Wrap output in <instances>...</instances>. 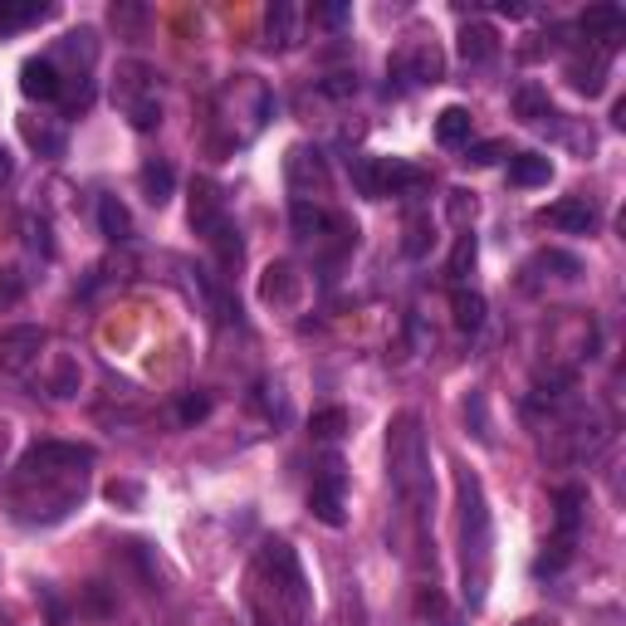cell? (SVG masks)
I'll return each mask as SVG.
<instances>
[{
    "label": "cell",
    "mask_w": 626,
    "mask_h": 626,
    "mask_svg": "<svg viewBox=\"0 0 626 626\" xmlns=\"http://www.w3.org/2000/svg\"><path fill=\"white\" fill-rule=\"evenodd\" d=\"M245 602L260 626H309L313 588L289 539H265L255 549L245 573Z\"/></svg>",
    "instance_id": "6da1fadb"
},
{
    "label": "cell",
    "mask_w": 626,
    "mask_h": 626,
    "mask_svg": "<svg viewBox=\"0 0 626 626\" xmlns=\"http://www.w3.org/2000/svg\"><path fill=\"white\" fill-rule=\"evenodd\" d=\"M387 474H392V494L407 504L417 519H426L436 504V480H431V450H426V431H421L417 411H401L387 426Z\"/></svg>",
    "instance_id": "7a4b0ae2"
},
{
    "label": "cell",
    "mask_w": 626,
    "mask_h": 626,
    "mask_svg": "<svg viewBox=\"0 0 626 626\" xmlns=\"http://www.w3.org/2000/svg\"><path fill=\"white\" fill-rule=\"evenodd\" d=\"M456 484H460V539H466V602L484 607L490 563H494V519H490V504H484L480 474L460 470Z\"/></svg>",
    "instance_id": "3957f363"
},
{
    "label": "cell",
    "mask_w": 626,
    "mask_h": 626,
    "mask_svg": "<svg viewBox=\"0 0 626 626\" xmlns=\"http://www.w3.org/2000/svg\"><path fill=\"white\" fill-rule=\"evenodd\" d=\"M191 230L206 240V250H210V260H216L220 275H236L240 260H245V240H240V226L230 220L220 186L216 181H206V177L191 181Z\"/></svg>",
    "instance_id": "277c9868"
},
{
    "label": "cell",
    "mask_w": 626,
    "mask_h": 626,
    "mask_svg": "<svg viewBox=\"0 0 626 626\" xmlns=\"http://www.w3.org/2000/svg\"><path fill=\"white\" fill-rule=\"evenodd\" d=\"M123 118L137 128V133H157L161 128V74L153 64H123L118 69V88H113Z\"/></svg>",
    "instance_id": "5b68a950"
},
{
    "label": "cell",
    "mask_w": 626,
    "mask_h": 626,
    "mask_svg": "<svg viewBox=\"0 0 626 626\" xmlns=\"http://www.w3.org/2000/svg\"><path fill=\"white\" fill-rule=\"evenodd\" d=\"M309 509H313V519L328 523V529L348 523V470H342L338 456H323L318 474H313V490H309Z\"/></svg>",
    "instance_id": "8992f818"
},
{
    "label": "cell",
    "mask_w": 626,
    "mask_h": 626,
    "mask_svg": "<svg viewBox=\"0 0 626 626\" xmlns=\"http://www.w3.org/2000/svg\"><path fill=\"white\" fill-rule=\"evenodd\" d=\"M582 504H588V494H582L578 484L558 490V533H553V553H543L539 558V578L568 568L573 549H578V533H582Z\"/></svg>",
    "instance_id": "52a82bcc"
},
{
    "label": "cell",
    "mask_w": 626,
    "mask_h": 626,
    "mask_svg": "<svg viewBox=\"0 0 626 626\" xmlns=\"http://www.w3.org/2000/svg\"><path fill=\"white\" fill-rule=\"evenodd\" d=\"M94 466V446H79V441H39L20 456L15 474H74Z\"/></svg>",
    "instance_id": "ba28073f"
},
{
    "label": "cell",
    "mask_w": 626,
    "mask_h": 626,
    "mask_svg": "<svg viewBox=\"0 0 626 626\" xmlns=\"http://www.w3.org/2000/svg\"><path fill=\"white\" fill-rule=\"evenodd\" d=\"M285 186H289V196H294V201H318L323 191H328V161H323L318 147H309V143L289 147Z\"/></svg>",
    "instance_id": "9c48e42d"
},
{
    "label": "cell",
    "mask_w": 626,
    "mask_h": 626,
    "mask_svg": "<svg viewBox=\"0 0 626 626\" xmlns=\"http://www.w3.org/2000/svg\"><path fill=\"white\" fill-rule=\"evenodd\" d=\"M49 348V333L35 323H20V328H0V372L10 377H25L39 362V352Z\"/></svg>",
    "instance_id": "30bf717a"
},
{
    "label": "cell",
    "mask_w": 626,
    "mask_h": 626,
    "mask_svg": "<svg viewBox=\"0 0 626 626\" xmlns=\"http://www.w3.org/2000/svg\"><path fill=\"white\" fill-rule=\"evenodd\" d=\"M196 289H201V299H206L210 318H216L220 328H245V313H240V299H236V289L226 285V275H220V269L201 265V269H196Z\"/></svg>",
    "instance_id": "8fae6325"
},
{
    "label": "cell",
    "mask_w": 626,
    "mask_h": 626,
    "mask_svg": "<svg viewBox=\"0 0 626 626\" xmlns=\"http://www.w3.org/2000/svg\"><path fill=\"white\" fill-rule=\"evenodd\" d=\"M578 29L588 35V45H598V55H612V49L626 39V10L622 5H588L578 15Z\"/></svg>",
    "instance_id": "7c38bea8"
},
{
    "label": "cell",
    "mask_w": 626,
    "mask_h": 626,
    "mask_svg": "<svg viewBox=\"0 0 626 626\" xmlns=\"http://www.w3.org/2000/svg\"><path fill=\"white\" fill-rule=\"evenodd\" d=\"M397 79H411V84H441L446 79V55H441L431 39H417L397 55Z\"/></svg>",
    "instance_id": "4fadbf2b"
},
{
    "label": "cell",
    "mask_w": 626,
    "mask_h": 626,
    "mask_svg": "<svg viewBox=\"0 0 626 626\" xmlns=\"http://www.w3.org/2000/svg\"><path fill=\"white\" fill-rule=\"evenodd\" d=\"M543 220H549L553 230H563V236H592L598 230V206H592L588 196H563L553 201L549 210H543Z\"/></svg>",
    "instance_id": "5bb4252c"
},
{
    "label": "cell",
    "mask_w": 626,
    "mask_h": 626,
    "mask_svg": "<svg viewBox=\"0 0 626 626\" xmlns=\"http://www.w3.org/2000/svg\"><path fill=\"white\" fill-rule=\"evenodd\" d=\"M20 94L39 98V104H59V94H64V74H59L55 59H25V69H20Z\"/></svg>",
    "instance_id": "9a60e30c"
},
{
    "label": "cell",
    "mask_w": 626,
    "mask_h": 626,
    "mask_svg": "<svg viewBox=\"0 0 626 626\" xmlns=\"http://www.w3.org/2000/svg\"><path fill=\"white\" fill-rule=\"evenodd\" d=\"M79 387H84V368H79V358L74 352H55L49 368H45V392L55 401H69V397H79Z\"/></svg>",
    "instance_id": "2e32d148"
},
{
    "label": "cell",
    "mask_w": 626,
    "mask_h": 626,
    "mask_svg": "<svg viewBox=\"0 0 626 626\" xmlns=\"http://www.w3.org/2000/svg\"><path fill=\"white\" fill-rule=\"evenodd\" d=\"M377 171H382V196H417V191H426V171L411 167V161L377 157Z\"/></svg>",
    "instance_id": "e0dca14e"
},
{
    "label": "cell",
    "mask_w": 626,
    "mask_h": 626,
    "mask_svg": "<svg viewBox=\"0 0 626 626\" xmlns=\"http://www.w3.org/2000/svg\"><path fill=\"white\" fill-rule=\"evenodd\" d=\"M299 289H304V275H299L289 260L269 265L265 279H260V299H265V304H299Z\"/></svg>",
    "instance_id": "ac0fdd59"
},
{
    "label": "cell",
    "mask_w": 626,
    "mask_h": 626,
    "mask_svg": "<svg viewBox=\"0 0 626 626\" xmlns=\"http://www.w3.org/2000/svg\"><path fill=\"white\" fill-rule=\"evenodd\" d=\"M299 45V5H289V0H275L265 15V49H294Z\"/></svg>",
    "instance_id": "d6986e66"
},
{
    "label": "cell",
    "mask_w": 626,
    "mask_h": 626,
    "mask_svg": "<svg viewBox=\"0 0 626 626\" xmlns=\"http://www.w3.org/2000/svg\"><path fill=\"white\" fill-rule=\"evenodd\" d=\"M98 230H104V240H113V245H133V210L123 206L118 196H98Z\"/></svg>",
    "instance_id": "ffe728a7"
},
{
    "label": "cell",
    "mask_w": 626,
    "mask_h": 626,
    "mask_svg": "<svg viewBox=\"0 0 626 626\" xmlns=\"http://www.w3.org/2000/svg\"><path fill=\"white\" fill-rule=\"evenodd\" d=\"M137 181H143V196L153 201V206H167L171 191H177V167L161 157H147L143 171H137Z\"/></svg>",
    "instance_id": "44dd1931"
},
{
    "label": "cell",
    "mask_w": 626,
    "mask_h": 626,
    "mask_svg": "<svg viewBox=\"0 0 626 626\" xmlns=\"http://www.w3.org/2000/svg\"><path fill=\"white\" fill-rule=\"evenodd\" d=\"M494 55H499V35H494L484 20H470V25L460 29V59H466V64H490Z\"/></svg>",
    "instance_id": "7402d4cb"
},
{
    "label": "cell",
    "mask_w": 626,
    "mask_h": 626,
    "mask_svg": "<svg viewBox=\"0 0 626 626\" xmlns=\"http://www.w3.org/2000/svg\"><path fill=\"white\" fill-rule=\"evenodd\" d=\"M470 133H474V118H470L466 104L441 108V118H436V143L441 147H470Z\"/></svg>",
    "instance_id": "603a6c76"
},
{
    "label": "cell",
    "mask_w": 626,
    "mask_h": 626,
    "mask_svg": "<svg viewBox=\"0 0 626 626\" xmlns=\"http://www.w3.org/2000/svg\"><path fill=\"white\" fill-rule=\"evenodd\" d=\"M450 318H456L460 333H480L484 318H490V304H484L480 289H456L450 294Z\"/></svg>",
    "instance_id": "cb8c5ba5"
},
{
    "label": "cell",
    "mask_w": 626,
    "mask_h": 626,
    "mask_svg": "<svg viewBox=\"0 0 626 626\" xmlns=\"http://www.w3.org/2000/svg\"><path fill=\"white\" fill-rule=\"evenodd\" d=\"M509 104H514V118H523V123H549V118H558V113H553L549 88H543V84H519Z\"/></svg>",
    "instance_id": "d4e9b609"
},
{
    "label": "cell",
    "mask_w": 626,
    "mask_h": 626,
    "mask_svg": "<svg viewBox=\"0 0 626 626\" xmlns=\"http://www.w3.org/2000/svg\"><path fill=\"white\" fill-rule=\"evenodd\" d=\"M553 177V161L543 153H514L509 157V181L514 186H549Z\"/></svg>",
    "instance_id": "484cf974"
},
{
    "label": "cell",
    "mask_w": 626,
    "mask_h": 626,
    "mask_svg": "<svg viewBox=\"0 0 626 626\" xmlns=\"http://www.w3.org/2000/svg\"><path fill=\"white\" fill-rule=\"evenodd\" d=\"M20 133H25V143L35 147V153H45V157H64V147H69V137H64V128H59V123L20 118Z\"/></svg>",
    "instance_id": "4316f807"
},
{
    "label": "cell",
    "mask_w": 626,
    "mask_h": 626,
    "mask_svg": "<svg viewBox=\"0 0 626 626\" xmlns=\"http://www.w3.org/2000/svg\"><path fill=\"white\" fill-rule=\"evenodd\" d=\"M45 15H49V5H39V0H0V35H15V29H25V25H39Z\"/></svg>",
    "instance_id": "83f0119b"
},
{
    "label": "cell",
    "mask_w": 626,
    "mask_h": 626,
    "mask_svg": "<svg viewBox=\"0 0 626 626\" xmlns=\"http://www.w3.org/2000/svg\"><path fill=\"white\" fill-rule=\"evenodd\" d=\"M568 79H573V88H578V94L598 98L602 88H607V55H592V64H573Z\"/></svg>",
    "instance_id": "f1b7e54d"
},
{
    "label": "cell",
    "mask_w": 626,
    "mask_h": 626,
    "mask_svg": "<svg viewBox=\"0 0 626 626\" xmlns=\"http://www.w3.org/2000/svg\"><path fill=\"white\" fill-rule=\"evenodd\" d=\"M342 431H348V411H342V407L313 411V421H309V436H313V441H338Z\"/></svg>",
    "instance_id": "f546056e"
},
{
    "label": "cell",
    "mask_w": 626,
    "mask_h": 626,
    "mask_svg": "<svg viewBox=\"0 0 626 626\" xmlns=\"http://www.w3.org/2000/svg\"><path fill=\"white\" fill-rule=\"evenodd\" d=\"M352 186H358L368 201H382V171H377V157H352Z\"/></svg>",
    "instance_id": "4dcf8cb0"
},
{
    "label": "cell",
    "mask_w": 626,
    "mask_h": 626,
    "mask_svg": "<svg viewBox=\"0 0 626 626\" xmlns=\"http://www.w3.org/2000/svg\"><path fill=\"white\" fill-rule=\"evenodd\" d=\"M474 255H480V245H474V236H470V230H460L456 250H450V265H446V275L456 279V285H460V279H466L470 269H474Z\"/></svg>",
    "instance_id": "1f68e13d"
},
{
    "label": "cell",
    "mask_w": 626,
    "mask_h": 626,
    "mask_svg": "<svg viewBox=\"0 0 626 626\" xmlns=\"http://www.w3.org/2000/svg\"><path fill=\"white\" fill-rule=\"evenodd\" d=\"M25 299V275L10 265H0V309H15Z\"/></svg>",
    "instance_id": "d6a6232c"
},
{
    "label": "cell",
    "mask_w": 626,
    "mask_h": 626,
    "mask_svg": "<svg viewBox=\"0 0 626 626\" xmlns=\"http://www.w3.org/2000/svg\"><path fill=\"white\" fill-rule=\"evenodd\" d=\"M177 417H181V426H196V421H206L210 417V397H206V392H191V397H181L177 401Z\"/></svg>",
    "instance_id": "836d02e7"
},
{
    "label": "cell",
    "mask_w": 626,
    "mask_h": 626,
    "mask_svg": "<svg viewBox=\"0 0 626 626\" xmlns=\"http://www.w3.org/2000/svg\"><path fill=\"white\" fill-rule=\"evenodd\" d=\"M25 240H29V250L35 255H55V240H49V230H45V220H35V216H25Z\"/></svg>",
    "instance_id": "e575fe53"
},
{
    "label": "cell",
    "mask_w": 626,
    "mask_h": 626,
    "mask_svg": "<svg viewBox=\"0 0 626 626\" xmlns=\"http://www.w3.org/2000/svg\"><path fill=\"white\" fill-rule=\"evenodd\" d=\"M318 88H323L328 98H348V94H358V79H352V74H328Z\"/></svg>",
    "instance_id": "d590c367"
},
{
    "label": "cell",
    "mask_w": 626,
    "mask_h": 626,
    "mask_svg": "<svg viewBox=\"0 0 626 626\" xmlns=\"http://www.w3.org/2000/svg\"><path fill=\"white\" fill-rule=\"evenodd\" d=\"M504 153H499V143H474V147H466V161L470 167H490V161H499Z\"/></svg>",
    "instance_id": "8d00e7d4"
},
{
    "label": "cell",
    "mask_w": 626,
    "mask_h": 626,
    "mask_svg": "<svg viewBox=\"0 0 626 626\" xmlns=\"http://www.w3.org/2000/svg\"><path fill=\"white\" fill-rule=\"evenodd\" d=\"M143 20H147L143 5H113V25H118V29H137Z\"/></svg>",
    "instance_id": "74e56055"
},
{
    "label": "cell",
    "mask_w": 626,
    "mask_h": 626,
    "mask_svg": "<svg viewBox=\"0 0 626 626\" xmlns=\"http://www.w3.org/2000/svg\"><path fill=\"white\" fill-rule=\"evenodd\" d=\"M108 499H113V504H137V499H143V490H137V484H108Z\"/></svg>",
    "instance_id": "f35d334b"
},
{
    "label": "cell",
    "mask_w": 626,
    "mask_h": 626,
    "mask_svg": "<svg viewBox=\"0 0 626 626\" xmlns=\"http://www.w3.org/2000/svg\"><path fill=\"white\" fill-rule=\"evenodd\" d=\"M313 20H318V25H342V20H348V5H318Z\"/></svg>",
    "instance_id": "ab89813d"
},
{
    "label": "cell",
    "mask_w": 626,
    "mask_h": 626,
    "mask_svg": "<svg viewBox=\"0 0 626 626\" xmlns=\"http://www.w3.org/2000/svg\"><path fill=\"white\" fill-rule=\"evenodd\" d=\"M10 177H15V157H10V147L0 143V186H10Z\"/></svg>",
    "instance_id": "60d3db41"
},
{
    "label": "cell",
    "mask_w": 626,
    "mask_h": 626,
    "mask_svg": "<svg viewBox=\"0 0 626 626\" xmlns=\"http://www.w3.org/2000/svg\"><path fill=\"white\" fill-rule=\"evenodd\" d=\"M612 123L626 128V98H617V108H612Z\"/></svg>",
    "instance_id": "b9f144b4"
},
{
    "label": "cell",
    "mask_w": 626,
    "mask_h": 626,
    "mask_svg": "<svg viewBox=\"0 0 626 626\" xmlns=\"http://www.w3.org/2000/svg\"><path fill=\"white\" fill-rule=\"evenodd\" d=\"M5 446H10V426L0 421V460H5Z\"/></svg>",
    "instance_id": "7bdbcfd3"
}]
</instances>
